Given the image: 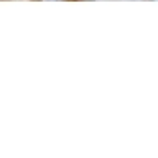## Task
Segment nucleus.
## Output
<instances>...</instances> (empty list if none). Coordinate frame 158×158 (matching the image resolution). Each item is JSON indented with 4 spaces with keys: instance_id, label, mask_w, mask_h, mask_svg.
Returning a JSON list of instances; mask_svg holds the SVG:
<instances>
[{
    "instance_id": "1",
    "label": "nucleus",
    "mask_w": 158,
    "mask_h": 158,
    "mask_svg": "<svg viewBox=\"0 0 158 158\" xmlns=\"http://www.w3.org/2000/svg\"><path fill=\"white\" fill-rule=\"evenodd\" d=\"M68 2H74V0H68Z\"/></svg>"
}]
</instances>
